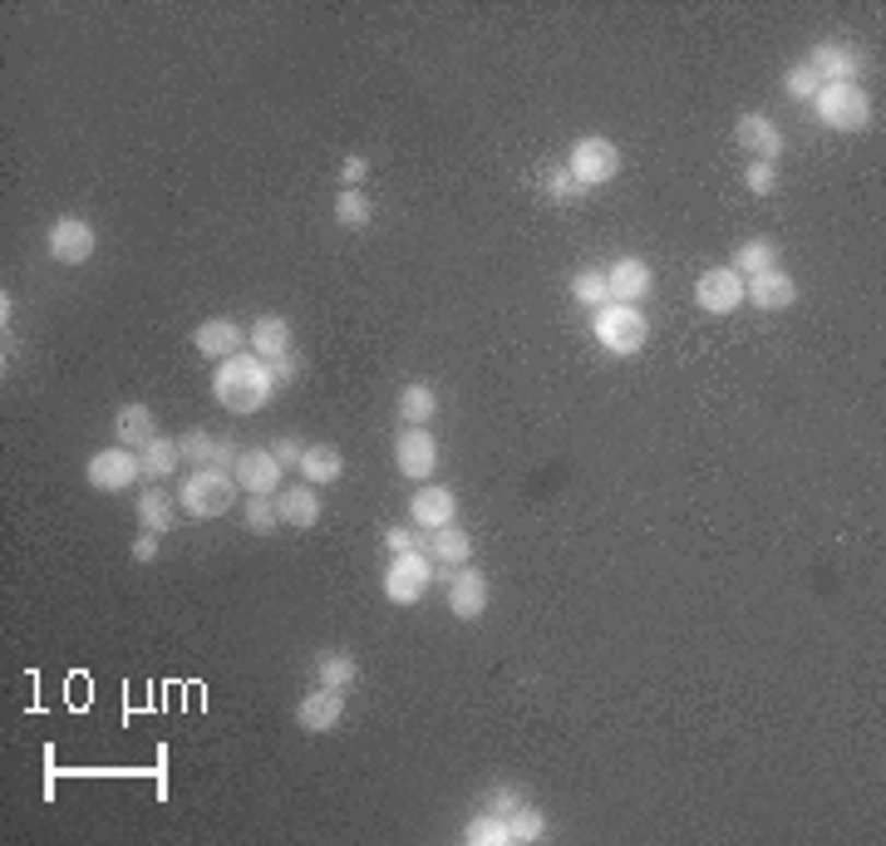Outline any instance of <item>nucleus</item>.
<instances>
[{
	"instance_id": "f257e3e1",
	"label": "nucleus",
	"mask_w": 886,
	"mask_h": 846,
	"mask_svg": "<svg viewBox=\"0 0 886 846\" xmlns=\"http://www.w3.org/2000/svg\"><path fill=\"white\" fill-rule=\"evenodd\" d=\"M271 389H276L271 369H266V360H256L252 350L222 360V364H217V374H212V399L222 403L226 413H256V409H266Z\"/></svg>"
},
{
	"instance_id": "f03ea898",
	"label": "nucleus",
	"mask_w": 886,
	"mask_h": 846,
	"mask_svg": "<svg viewBox=\"0 0 886 846\" xmlns=\"http://www.w3.org/2000/svg\"><path fill=\"white\" fill-rule=\"evenodd\" d=\"M236 472H222V468H197L183 478V487H177V502H183L187 517H222V512H232L236 502Z\"/></svg>"
},
{
	"instance_id": "7ed1b4c3",
	"label": "nucleus",
	"mask_w": 886,
	"mask_h": 846,
	"mask_svg": "<svg viewBox=\"0 0 886 846\" xmlns=\"http://www.w3.org/2000/svg\"><path fill=\"white\" fill-rule=\"evenodd\" d=\"M813 114L823 128L862 133V128H872V98H866L862 84H823L813 98Z\"/></svg>"
},
{
	"instance_id": "20e7f679",
	"label": "nucleus",
	"mask_w": 886,
	"mask_h": 846,
	"mask_svg": "<svg viewBox=\"0 0 886 846\" xmlns=\"http://www.w3.org/2000/svg\"><path fill=\"white\" fill-rule=\"evenodd\" d=\"M591 330H596L601 350L620 354V360H626V354H640V350H645V340H650V320H645V315H640L636 305H616V301L601 305Z\"/></svg>"
},
{
	"instance_id": "39448f33",
	"label": "nucleus",
	"mask_w": 886,
	"mask_h": 846,
	"mask_svg": "<svg viewBox=\"0 0 886 846\" xmlns=\"http://www.w3.org/2000/svg\"><path fill=\"white\" fill-rule=\"evenodd\" d=\"M567 173L576 177V187H606L620 173V148L601 133H586L571 143L567 153Z\"/></svg>"
},
{
	"instance_id": "423d86ee",
	"label": "nucleus",
	"mask_w": 886,
	"mask_h": 846,
	"mask_svg": "<svg viewBox=\"0 0 886 846\" xmlns=\"http://www.w3.org/2000/svg\"><path fill=\"white\" fill-rule=\"evenodd\" d=\"M429 586H433V556H423L419 547L394 551L389 571H384V596L394 606H413V600L429 596Z\"/></svg>"
},
{
	"instance_id": "0eeeda50",
	"label": "nucleus",
	"mask_w": 886,
	"mask_h": 846,
	"mask_svg": "<svg viewBox=\"0 0 886 846\" xmlns=\"http://www.w3.org/2000/svg\"><path fill=\"white\" fill-rule=\"evenodd\" d=\"M394 462H399L404 478L429 482L433 468H439V438H433L429 428H419V423H404V428L394 433Z\"/></svg>"
},
{
	"instance_id": "6e6552de",
	"label": "nucleus",
	"mask_w": 886,
	"mask_h": 846,
	"mask_svg": "<svg viewBox=\"0 0 886 846\" xmlns=\"http://www.w3.org/2000/svg\"><path fill=\"white\" fill-rule=\"evenodd\" d=\"M89 487L94 492H128L138 478H143V462H138V448H104L89 458L84 468Z\"/></svg>"
},
{
	"instance_id": "1a4fd4ad",
	"label": "nucleus",
	"mask_w": 886,
	"mask_h": 846,
	"mask_svg": "<svg viewBox=\"0 0 886 846\" xmlns=\"http://www.w3.org/2000/svg\"><path fill=\"white\" fill-rule=\"evenodd\" d=\"M695 305L709 315H734L744 305V275L734 266H709L695 281Z\"/></svg>"
},
{
	"instance_id": "9d476101",
	"label": "nucleus",
	"mask_w": 886,
	"mask_h": 846,
	"mask_svg": "<svg viewBox=\"0 0 886 846\" xmlns=\"http://www.w3.org/2000/svg\"><path fill=\"white\" fill-rule=\"evenodd\" d=\"M443 580H448V610L458 620H482V610H488L492 600V586L482 571L473 566H443Z\"/></svg>"
},
{
	"instance_id": "9b49d317",
	"label": "nucleus",
	"mask_w": 886,
	"mask_h": 846,
	"mask_svg": "<svg viewBox=\"0 0 886 846\" xmlns=\"http://www.w3.org/2000/svg\"><path fill=\"white\" fill-rule=\"evenodd\" d=\"M98 246V232L84 222V216H59V222H49V256H55L59 266H84L89 256H94Z\"/></svg>"
},
{
	"instance_id": "f8f14e48",
	"label": "nucleus",
	"mask_w": 886,
	"mask_h": 846,
	"mask_svg": "<svg viewBox=\"0 0 886 846\" xmlns=\"http://www.w3.org/2000/svg\"><path fill=\"white\" fill-rule=\"evenodd\" d=\"M345 718V689H311V694L295 704V724L305 728V733H335Z\"/></svg>"
},
{
	"instance_id": "ddd939ff",
	"label": "nucleus",
	"mask_w": 886,
	"mask_h": 846,
	"mask_svg": "<svg viewBox=\"0 0 886 846\" xmlns=\"http://www.w3.org/2000/svg\"><path fill=\"white\" fill-rule=\"evenodd\" d=\"M650 285H655V271H650L640 256H620V261H610L606 271V291L616 305H640L650 295Z\"/></svg>"
},
{
	"instance_id": "4468645a",
	"label": "nucleus",
	"mask_w": 886,
	"mask_h": 846,
	"mask_svg": "<svg viewBox=\"0 0 886 846\" xmlns=\"http://www.w3.org/2000/svg\"><path fill=\"white\" fill-rule=\"evenodd\" d=\"M744 301L758 305V310H788L797 301V281L773 266V271H758V275H744Z\"/></svg>"
},
{
	"instance_id": "2eb2a0df",
	"label": "nucleus",
	"mask_w": 886,
	"mask_h": 846,
	"mask_svg": "<svg viewBox=\"0 0 886 846\" xmlns=\"http://www.w3.org/2000/svg\"><path fill=\"white\" fill-rule=\"evenodd\" d=\"M236 487L246 497H276L281 487V462L271 458V448H246L242 462H236Z\"/></svg>"
},
{
	"instance_id": "dca6fc26",
	"label": "nucleus",
	"mask_w": 886,
	"mask_h": 846,
	"mask_svg": "<svg viewBox=\"0 0 886 846\" xmlns=\"http://www.w3.org/2000/svg\"><path fill=\"white\" fill-rule=\"evenodd\" d=\"M807 64L817 69L823 84H856V74H862V55L837 45V39H823V45L807 49Z\"/></svg>"
},
{
	"instance_id": "f3484780",
	"label": "nucleus",
	"mask_w": 886,
	"mask_h": 846,
	"mask_svg": "<svg viewBox=\"0 0 886 846\" xmlns=\"http://www.w3.org/2000/svg\"><path fill=\"white\" fill-rule=\"evenodd\" d=\"M734 138H738V148H748V153L758 157V163H778V153H783V128H778L768 114H738Z\"/></svg>"
},
{
	"instance_id": "a211bd4d",
	"label": "nucleus",
	"mask_w": 886,
	"mask_h": 846,
	"mask_svg": "<svg viewBox=\"0 0 886 846\" xmlns=\"http://www.w3.org/2000/svg\"><path fill=\"white\" fill-rule=\"evenodd\" d=\"M193 344H197V354L202 360H232V354H242L246 350V330L236 320H226V315H217V320H202L197 325V334H193Z\"/></svg>"
},
{
	"instance_id": "6ab92c4d",
	"label": "nucleus",
	"mask_w": 886,
	"mask_h": 846,
	"mask_svg": "<svg viewBox=\"0 0 886 846\" xmlns=\"http://www.w3.org/2000/svg\"><path fill=\"white\" fill-rule=\"evenodd\" d=\"M291 320L285 315H261V320H252V330H246V350L256 354V360L276 364V360H291Z\"/></svg>"
},
{
	"instance_id": "aec40b11",
	"label": "nucleus",
	"mask_w": 886,
	"mask_h": 846,
	"mask_svg": "<svg viewBox=\"0 0 886 846\" xmlns=\"http://www.w3.org/2000/svg\"><path fill=\"white\" fill-rule=\"evenodd\" d=\"M453 517H458V497H453L448 487H439V482H423V487L413 492V502H409V521H413V527L439 531V527H448Z\"/></svg>"
},
{
	"instance_id": "412c9836",
	"label": "nucleus",
	"mask_w": 886,
	"mask_h": 846,
	"mask_svg": "<svg viewBox=\"0 0 886 846\" xmlns=\"http://www.w3.org/2000/svg\"><path fill=\"white\" fill-rule=\"evenodd\" d=\"M276 512H281L285 527L311 531L320 521V497H315V487H285V492H276Z\"/></svg>"
},
{
	"instance_id": "4be33fe9",
	"label": "nucleus",
	"mask_w": 886,
	"mask_h": 846,
	"mask_svg": "<svg viewBox=\"0 0 886 846\" xmlns=\"http://www.w3.org/2000/svg\"><path fill=\"white\" fill-rule=\"evenodd\" d=\"M114 423H118L124 448H148V443L158 438V423H153V409H148V403H124Z\"/></svg>"
},
{
	"instance_id": "5701e85b",
	"label": "nucleus",
	"mask_w": 886,
	"mask_h": 846,
	"mask_svg": "<svg viewBox=\"0 0 886 846\" xmlns=\"http://www.w3.org/2000/svg\"><path fill=\"white\" fill-rule=\"evenodd\" d=\"M734 266L738 275H758V271H773L778 266V242L773 236H748V242H738L734 246Z\"/></svg>"
},
{
	"instance_id": "b1692460",
	"label": "nucleus",
	"mask_w": 886,
	"mask_h": 846,
	"mask_svg": "<svg viewBox=\"0 0 886 846\" xmlns=\"http://www.w3.org/2000/svg\"><path fill=\"white\" fill-rule=\"evenodd\" d=\"M345 472V458L340 448H330V443H305V458H301V478L311 482H335Z\"/></svg>"
},
{
	"instance_id": "393cba45",
	"label": "nucleus",
	"mask_w": 886,
	"mask_h": 846,
	"mask_svg": "<svg viewBox=\"0 0 886 846\" xmlns=\"http://www.w3.org/2000/svg\"><path fill=\"white\" fill-rule=\"evenodd\" d=\"M433 413H439V393H433V384H404L399 389V423H433Z\"/></svg>"
},
{
	"instance_id": "a878e982",
	"label": "nucleus",
	"mask_w": 886,
	"mask_h": 846,
	"mask_svg": "<svg viewBox=\"0 0 886 846\" xmlns=\"http://www.w3.org/2000/svg\"><path fill=\"white\" fill-rule=\"evenodd\" d=\"M315 679H320L325 689H350L354 679H360V659L345 655V649H325V655L315 659Z\"/></svg>"
},
{
	"instance_id": "bb28decb",
	"label": "nucleus",
	"mask_w": 886,
	"mask_h": 846,
	"mask_svg": "<svg viewBox=\"0 0 886 846\" xmlns=\"http://www.w3.org/2000/svg\"><path fill=\"white\" fill-rule=\"evenodd\" d=\"M433 561H439V566H468L473 561V537L463 527H453V521L448 527H439L433 531Z\"/></svg>"
},
{
	"instance_id": "cd10ccee",
	"label": "nucleus",
	"mask_w": 886,
	"mask_h": 846,
	"mask_svg": "<svg viewBox=\"0 0 886 846\" xmlns=\"http://www.w3.org/2000/svg\"><path fill=\"white\" fill-rule=\"evenodd\" d=\"M138 462H143V478H167V472H177V462H183V448H177V438H163L158 433L148 448H138Z\"/></svg>"
},
{
	"instance_id": "c85d7f7f",
	"label": "nucleus",
	"mask_w": 886,
	"mask_h": 846,
	"mask_svg": "<svg viewBox=\"0 0 886 846\" xmlns=\"http://www.w3.org/2000/svg\"><path fill=\"white\" fill-rule=\"evenodd\" d=\"M133 512H138V521H143L148 531H158V537H163V531H173V521H177L173 502H167V497H163V492H158V487H148L143 497L133 502Z\"/></svg>"
},
{
	"instance_id": "c756f323",
	"label": "nucleus",
	"mask_w": 886,
	"mask_h": 846,
	"mask_svg": "<svg viewBox=\"0 0 886 846\" xmlns=\"http://www.w3.org/2000/svg\"><path fill=\"white\" fill-rule=\"evenodd\" d=\"M463 842H468V846H512V836H508V816H498V812H478L468 826H463Z\"/></svg>"
},
{
	"instance_id": "7c9ffc66",
	"label": "nucleus",
	"mask_w": 886,
	"mask_h": 846,
	"mask_svg": "<svg viewBox=\"0 0 886 846\" xmlns=\"http://www.w3.org/2000/svg\"><path fill=\"white\" fill-rule=\"evenodd\" d=\"M508 836H512V846H527V842H541L547 836V816L537 812L532 802H522V807H512L508 812Z\"/></svg>"
},
{
	"instance_id": "2f4dec72",
	"label": "nucleus",
	"mask_w": 886,
	"mask_h": 846,
	"mask_svg": "<svg viewBox=\"0 0 886 846\" xmlns=\"http://www.w3.org/2000/svg\"><path fill=\"white\" fill-rule=\"evenodd\" d=\"M571 295H576L581 305H591V310H601V305H610L606 271H601V266H586V271H576V275H571Z\"/></svg>"
},
{
	"instance_id": "473e14b6",
	"label": "nucleus",
	"mask_w": 886,
	"mask_h": 846,
	"mask_svg": "<svg viewBox=\"0 0 886 846\" xmlns=\"http://www.w3.org/2000/svg\"><path fill=\"white\" fill-rule=\"evenodd\" d=\"M335 222L350 226V232L370 226V197H364L360 187H340V197H335Z\"/></svg>"
},
{
	"instance_id": "72a5a7b5",
	"label": "nucleus",
	"mask_w": 886,
	"mask_h": 846,
	"mask_svg": "<svg viewBox=\"0 0 886 846\" xmlns=\"http://www.w3.org/2000/svg\"><path fill=\"white\" fill-rule=\"evenodd\" d=\"M817 89H823V79H817V69L807 64V59H797L793 69H783V94L797 98V104H813Z\"/></svg>"
},
{
	"instance_id": "f704fd0d",
	"label": "nucleus",
	"mask_w": 886,
	"mask_h": 846,
	"mask_svg": "<svg viewBox=\"0 0 886 846\" xmlns=\"http://www.w3.org/2000/svg\"><path fill=\"white\" fill-rule=\"evenodd\" d=\"M217 443H222V438H212V433H202V428H187L183 438H177V448H183V462H197V468H212V458H217Z\"/></svg>"
},
{
	"instance_id": "c9c22d12",
	"label": "nucleus",
	"mask_w": 886,
	"mask_h": 846,
	"mask_svg": "<svg viewBox=\"0 0 886 846\" xmlns=\"http://www.w3.org/2000/svg\"><path fill=\"white\" fill-rule=\"evenodd\" d=\"M246 527L256 531V537H266V531L281 527V512H276V497H246Z\"/></svg>"
},
{
	"instance_id": "e433bc0d",
	"label": "nucleus",
	"mask_w": 886,
	"mask_h": 846,
	"mask_svg": "<svg viewBox=\"0 0 886 846\" xmlns=\"http://www.w3.org/2000/svg\"><path fill=\"white\" fill-rule=\"evenodd\" d=\"M744 183L754 187L758 197H768L778 187V167L773 163H758V157H754V163H748V173H744Z\"/></svg>"
},
{
	"instance_id": "4c0bfd02",
	"label": "nucleus",
	"mask_w": 886,
	"mask_h": 846,
	"mask_svg": "<svg viewBox=\"0 0 886 846\" xmlns=\"http://www.w3.org/2000/svg\"><path fill=\"white\" fill-rule=\"evenodd\" d=\"M271 458L281 462V468H301L305 443H301V438H276V443H271Z\"/></svg>"
},
{
	"instance_id": "58836bf2",
	"label": "nucleus",
	"mask_w": 886,
	"mask_h": 846,
	"mask_svg": "<svg viewBox=\"0 0 886 846\" xmlns=\"http://www.w3.org/2000/svg\"><path fill=\"white\" fill-rule=\"evenodd\" d=\"M512 807H522V792H512V787H492V792H488V802H482V812H498V816H508Z\"/></svg>"
},
{
	"instance_id": "ea45409f",
	"label": "nucleus",
	"mask_w": 886,
	"mask_h": 846,
	"mask_svg": "<svg viewBox=\"0 0 886 846\" xmlns=\"http://www.w3.org/2000/svg\"><path fill=\"white\" fill-rule=\"evenodd\" d=\"M158 556V531H138V537H133V561H143V566H148V561H153Z\"/></svg>"
},
{
	"instance_id": "a19ab883",
	"label": "nucleus",
	"mask_w": 886,
	"mask_h": 846,
	"mask_svg": "<svg viewBox=\"0 0 886 846\" xmlns=\"http://www.w3.org/2000/svg\"><path fill=\"white\" fill-rule=\"evenodd\" d=\"M364 173H370V163H364V157L354 153V157H345V167H340V183H345V187H354V183H364Z\"/></svg>"
},
{
	"instance_id": "79ce46f5",
	"label": "nucleus",
	"mask_w": 886,
	"mask_h": 846,
	"mask_svg": "<svg viewBox=\"0 0 886 846\" xmlns=\"http://www.w3.org/2000/svg\"><path fill=\"white\" fill-rule=\"evenodd\" d=\"M384 547H389V551H409V547H419V537H413L409 527H389V531H384Z\"/></svg>"
},
{
	"instance_id": "37998d69",
	"label": "nucleus",
	"mask_w": 886,
	"mask_h": 846,
	"mask_svg": "<svg viewBox=\"0 0 886 846\" xmlns=\"http://www.w3.org/2000/svg\"><path fill=\"white\" fill-rule=\"evenodd\" d=\"M551 197H571V192H581V187H576V177H571L567 173V167H561V173H551Z\"/></svg>"
},
{
	"instance_id": "c03bdc74",
	"label": "nucleus",
	"mask_w": 886,
	"mask_h": 846,
	"mask_svg": "<svg viewBox=\"0 0 886 846\" xmlns=\"http://www.w3.org/2000/svg\"><path fill=\"white\" fill-rule=\"evenodd\" d=\"M266 369H271L276 384H291L295 379V360H276V364H266Z\"/></svg>"
}]
</instances>
